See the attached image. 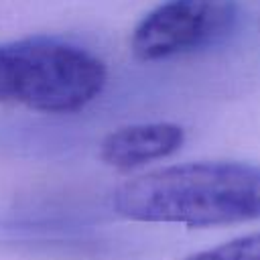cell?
I'll list each match as a JSON object with an SVG mask.
<instances>
[{
    "mask_svg": "<svg viewBox=\"0 0 260 260\" xmlns=\"http://www.w3.org/2000/svg\"><path fill=\"white\" fill-rule=\"evenodd\" d=\"M112 207L126 219L187 228L260 219V165L197 160L154 169L124 181Z\"/></svg>",
    "mask_w": 260,
    "mask_h": 260,
    "instance_id": "obj_1",
    "label": "cell"
},
{
    "mask_svg": "<svg viewBox=\"0 0 260 260\" xmlns=\"http://www.w3.org/2000/svg\"><path fill=\"white\" fill-rule=\"evenodd\" d=\"M183 260H260V232L234 238Z\"/></svg>",
    "mask_w": 260,
    "mask_h": 260,
    "instance_id": "obj_5",
    "label": "cell"
},
{
    "mask_svg": "<svg viewBox=\"0 0 260 260\" xmlns=\"http://www.w3.org/2000/svg\"><path fill=\"white\" fill-rule=\"evenodd\" d=\"M106 63L89 49L47 35L0 43V104L69 114L106 87Z\"/></svg>",
    "mask_w": 260,
    "mask_h": 260,
    "instance_id": "obj_2",
    "label": "cell"
},
{
    "mask_svg": "<svg viewBox=\"0 0 260 260\" xmlns=\"http://www.w3.org/2000/svg\"><path fill=\"white\" fill-rule=\"evenodd\" d=\"M236 0H165L146 12L130 35L140 61H160L225 43L240 26Z\"/></svg>",
    "mask_w": 260,
    "mask_h": 260,
    "instance_id": "obj_3",
    "label": "cell"
},
{
    "mask_svg": "<svg viewBox=\"0 0 260 260\" xmlns=\"http://www.w3.org/2000/svg\"><path fill=\"white\" fill-rule=\"evenodd\" d=\"M185 130L173 122H142L112 130L100 144V158L118 171H134L175 154Z\"/></svg>",
    "mask_w": 260,
    "mask_h": 260,
    "instance_id": "obj_4",
    "label": "cell"
}]
</instances>
